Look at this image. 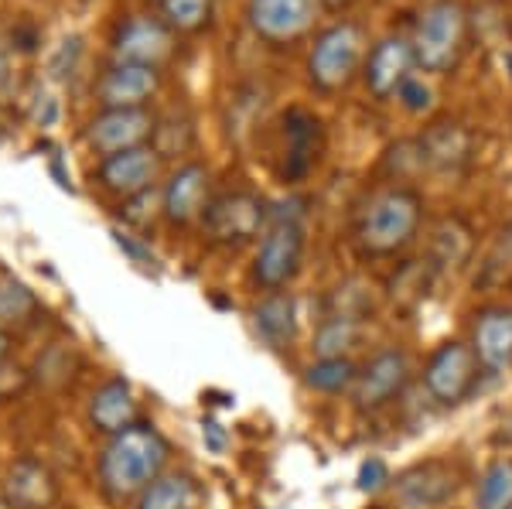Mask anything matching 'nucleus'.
<instances>
[{
  "label": "nucleus",
  "mask_w": 512,
  "mask_h": 509,
  "mask_svg": "<svg viewBox=\"0 0 512 509\" xmlns=\"http://www.w3.org/2000/svg\"><path fill=\"white\" fill-rule=\"evenodd\" d=\"M209 185L212 171L202 161L181 164L161 188V216L171 226H188L195 219H202L205 205H209Z\"/></svg>",
  "instance_id": "f3484780"
},
{
  "label": "nucleus",
  "mask_w": 512,
  "mask_h": 509,
  "mask_svg": "<svg viewBox=\"0 0 512 509\" xmlns=\"http://www.w3.org/2000/svg\"><path fill=\"white\" fill-rule=\"evenodd\" d=\"M376 509H383V506H376Z\"/></svg>",
  "instance_id": "e433bc0d"
},
{
  "label": "nucleus",
  "mask_w": 512,
  "mask_h": 509,
  "mask_svg": "<svg viewBox=\"0 0 512 509\" xmlns=\"http://www.w3.org/2000/svg\"><path fill=\"white\" fill-rule=\"evenodd\" d=\"M38 298L14 274H0V325H28L38 315Z\"/></svg>",
  "instance_id": "c85d7f7f"
},
{
  "label": "nucleus",
  "mask_w": 512,
  "mask_h": 509,
  "mask_svg": "<svg viewBox=\"0 0 512 509\" xmlns=\"http://www.w3.org/2000/svg\"><path fill=\"white\" fill-rule=\"evenodd\" d=\"M321 4V11H328V14H345V11H352L359 0H318Z\"/></svg>",
  "instance_id": "473e14b6"
},
{
  "label": "nucleus",
  "mask_w": 512,
  "mask_h": 509,
  "mask_svg": "<svg viewBox=\"0 0 512 509\" xmlns=\"http://www.w3.org/2000/svg\"><path fill=\"white\" fill-rule=\"evenodd\" d=\"M396 103H400L403 110H410V113H424V110H431V89H427L424 82L414 76V79L407 82V86L400 89Z\"/></svg>",
  "instance_id": "7c9ffc66"
},
{
  "label": "nucleus",
  "mask_w": 512,
  "mask_h": 509,
  "mask_svg": "<svg viewBox=\"0 0 512 509\" xmlns=\"http://www.w3.org/2000/svg\"><path fill=\"white\" fill-rule=\"evenodd\" d=\"M89 424L99 434H120L123 428L137 424V400H134V387H130L123 376H110L103 383L93 400H89Z\"/></svg>",
  "instance_id": "412c9836"
},
{
  "label": "nucleus",
  "mask_w": 512,
  "mask_h": 509,
  "mask_svg": "<svg viewBox=\"0 0 512 509\" xmlns=\"http://www.w3.org/2000/svg\"><path fill=\"white\" fill-rule=\"evenodd\" d=\"M161 72L158 65L113 62L96 82V100L103 110H134L158 93Z\"/></svg>",
  "instance_id": "a211bd4d"
},
{
  "label": "nucleus",
  "mask_w": 512,
  "mask_h": 509,
  "mask_svg": "<svg viewBox=\"0 0 512 509\" xmlns=\"http://www.w3.org/2000/svg\"><path fill=\"white\" fill-rule=\"evenodd\" d=\"M284 182H301L311 171L318 168V158L325 151V130H321V120L304 106H294V110L284 113Z\"/></svg>",
  "instance_id": "dca6fc26"
},
{
  "label": "nucleus",
  "mask_w": 512,
  "mask_h": 509,
  "mask_svg": "<svg viewBox=\"0 0 512 509\" xmlns=\"http://www.w3.org/2000/svg\"><path fill=\"white\" fill-rule=\"evenodd\" d=\"M396 499L407 509H434L454 499L458 492V469L448 458H431V462H417L407 472L396 475L393 482Z\"/></svg>",
  "instance_id": "4468645a"
},
{
  "label": "nucleus",
  "mask_w": 512,
  "mask_h": 509,
  "mask_svg": "<svg viewBox=\"0 0 512 509\" xmlns=\"http://www.w3.org/2000/svg\"><path fill=\"white\" fill-rule=\"evenodd\" d=\"M414 380V363L403 349H379L366 366L359 369L352 387V404L362 414H376V410L390 407L396 397H403V390Z\"/></svg>",
  "instance_id": "1a4fd4ad"
},
{
  "label": "nucleus",
  "mask_w": 512,
  "mask_h": 509,
  "mask_svg": "<svg viewBox=\"0 0 512 509\" xmlns=\"http://www.w3.org/2000/svg\"><path fill=\"white\" fill-rule=\"evenodd\" d=\"M304 250H308V229L301 212H274L253 253V284L263 291H287L301 274Z\"/></svg>",
  "instance_id": "39448f33"
},
{
  "label": "nucleus",
  "mask_w": 512,
  "mask_h": 509,
  "mask_svg": "<svg viewBox=\"0 0 512 509\" xmlns=\"http://www.w3.org/2000/svg\"><path fill=\"white\" fill-rule=\"evenodd\" d=\"M482 359L475 356V349L461 339L441 342L424 363V390L434 404L441 407H458L478 390L482 380Z\"/></svg>",
  "instance_id": "0eeeda50"
},
{
  "label": "nucleus",
  "mask_w": 512,
  "mask_h": 509,
  "mask_svg": "<svg viewBox=\"0 0 512 509\" xmlns=\"http://www.w3.org/2000/svg\"><path fill=\"white\" fill-rule=\"evenodd\" d=\"M256 332L263 335V342H270L274 349H284L294 342L297 335V301L291 291H267L260 298V305L253 308Z\"/></svg>",
  "instance_id": "4be33fe9"
},
{
  "label": "nucleus",
  "mask_w": 512,
  "mask_h": 509,
  "mask_svg": "<svg viewBox=\"0 0 512 509\" xmlns=\"http://www.w3.org/2000/svg\"><path fill=\"white\" fill-rule=\"evenodd\" d=\"M4 499L14 509H48L59 499V482L38 458H18L7 472Z\"/></svg>",
  "instance_id": "aec40b11"
},
{
  "label": "nucleus",
  "mask_w": 512,
  "mask_h": 509,
  "mask_svg": "<svg viewBox=\"0 0 512 509\" xmlns=\"http://www.w3.org/2000/svg\"><path fill=\"white\" fill-rule=\"evenodd\" d=\"M427 216V202L410 185H383L355 209L352 243L362 257L386 260L403 253L420 236Z\"/></svg>",
  "instance_id": "f257e3e1"
},
{
  "label": "nucleus",
  "mask_w": 512,
  "mask_h": 509,
  "mask_svg": "<svg viewBox=\"0 0 512 509\" xmlns=\"http://www.w3.org/2000/svg\"><path fill=\"white\" fill-rule=\"evenodd\" d=\"M270 226V209L256 192L233 188L209 199L202 212V229L216 246H246Z\"/></svg>",
  "instance_id": "423d86ee"
},
{
  "label": "nucleus",
  "mask_w": 512,
  "mask_h": 509,
  "mask_svg": "<svg viewBox=\"0 0 512 509\" xmlns=\"http://www.w3.org/2000/svg\"><path fill=\"white\" fill-rule=\"evenodd\" d=\"M168 465V441L147 421H137L106 441L99 451V492L110 503H130L151 486Z\"/></svg>",
  "instance_id": "f03ea898"
},
{
  "label": "nucleus",
  "mask_w": 512,
  "mask_h": 509,
  "mask_svg": "<svg viewBox=\"0 0 512 509\" xmlns=\"http://www.w3.org/2000/svg\"><path fill=\"white\" fill-rule=\"evenodd\" d=\"M509 236H512V229H509Z\"/></svg>",
  "instance_id": "4c0bfd02"
},
{
  "label": "nucleus",
  "mask_w": 512,
  "mask_h": 509,
  "mask_svg": "<svg viewBox=\"0 0 512 509\" xmlns=\"http://www.w3.org/2000/svg\"><path fill=\"white\" fill-rule=\"evenodd\" d=\"M472 349L489 373L512 366V308L489 305L472 322Z\"/></svg>",
  "instance_id": "6ab92c4d"
},
{
  "label": "nucleus",
  "mask_w": 512,
  "mask_h": 509,
  "mask_svg": "<svg viewBox=\"0 0 512 509\" xmlns=\"http://www.w3.org/2000/svg\"><path fill=\"white\" fill-rule=\"evenodd\" d=\"M362 328L355 315H328L315 332V352L318 359H332V356H349V349L359 342Z\"/></svg>",
  "instance_id": "cd10ccee"
},
{
  "label": "nucleus",
  "mask_w": 512,
  "mask_h": 509,
  "mask_svg": "<svg viewBox=\"0 0 512 509\" xmlns=\"http://www.w3.org/2000/svg\"><path fill=\"white\" fill-rule=\"evenodd\" d=\"M366 31L355 21H335L321 28L308 52V82L321 96H335L349 89L366 65Z\"/></svg>",
  "instance_id": "20e7f679"
},
{
  "label": "nucleus",
  "mask_w": 512,
  "mask_h": 509,
  "mask_svg": "<svg viewBox=\"0 0 512 509\" xmlns=\"http://www.w3.org/2000/svg\"><path fill=\"white\" fill-rule=\"evenodd\" d=\"M472 257V229L465 226V219L444 216L434 229L431 243V267L441 270H458L465 267V260Z\"/></svg>",
  "instance_id": "b1692460"
},
{
  "label": "nucleus",
  "mask_w": 512,
  "mask_h": 509,
  "mask_svg": "<svg viewBox=\"0 0 512 509\" xmlns=\"http://www.w3.org/2000/svg\"><path fill=\"white\" fill-rule=\"evenodd\" d=\"M202 438H205V445L216 451V455L226 448V431H222L216 421H202Z\"/></svg>",
  "instance_id": "2f4dec72"
},
{
  "label": "nucleus",
  "mask_w": 512,
  "mask_h": 509,
  "mask_svg": "<svg viewBox=\"0 0 512 509\" xmlns=\"http://www.w3.org/2000/svg\"><path fill=\"white\" fill-rule=\"evenodd\" d=\"M420 154H424V168L431 171H465L475 158V130L465 127L461 120H434L431 127H424V134L417 137Z\"/></svg>",
  "instance_id": "2eb2a0df"
},
{
  "label": "nucleus",
  "mask_w": 512,
  "mask_h": 509,
  "mask_svg": "<svg viewBox=\"0 0 512 509\" xmlns=\"http://www.w3.org/2000/svg\"><path fill=\"white\" fill-rule=\"evenodd\" d=\"M216 0H161V21L175 35H198L212 24Z\"/></svg>",
  "instance_id": "bb28decb"
},
{
  "label": "nucleus",
  "mask_w": 512,
  "mask_h": 509,
  "mask_svg": "<svg viewBox=\"0 0 512 509\" xmlns=\"http://www.w3.org/2000/svg\"><path fill=\"white\" fill-rule=\"evenodd\" d=\"M158 120L147 113V106H134V110H99L93 120L86 123V141L96 158H110V154L130 151V147H144L154 137Z\"/></svg>",
  "instance_id": "9b49d317"
},
{
  "label": "nucleus",
  "mask_w": 512,
  "mask_h": 509,
  "mask_svg": "<svg viewBox=\"0 0 512 509\" xmlns=\"http://www.w3.org/2000/svg\"><path fill=\"white\" fill-rule=\"evenodd\" d=\"M0 509H14V506H11V503H7V499H4V496H0Z\"/></svg>",
  "instance_id": "c9c22d12"
},
{
  "label": "nucleus",
  "mask_w": 512,
  "mask_h": 509,
  "mask_svg": "<svg viewBox=\"0 0 512 509\" xmlns=\"http://www.w3.org/2000/svg\"><path fill=\"white\" fill-rule=\"evenodd\" d=\"M137 509H202V486L188 472L158 475L137 496Z\"/></svg>",
  "instance_id": "5701e85b"
},
{
  "label": "nucleus",
  "mask_w": 512,
  "mask_h": 509,
  "mask_svg": "<svg viewBox=\"0 0 512 509\" xmlns=\"http://www.w3.org/2000/svg\"><path fill=\"white\" fill-rule=\"evenodd\" d=\"M468 31H472V18L461 0H431L410 31L417 69L431 76L454 72L468 48Z\"/></svg>",
  "instance_id": "7ed1b4c3"
},
{
  "label": "nucleus",
  "mask_w": 512,
  "mask_h": 509,
  "mask_svg": "<svg viewBox=\"0 0 512 509\" xmlns=\"http://www.w3.org/2000/svg\"><path fill=\"white\" fill-rule=\"evenodd\" d=\"M355 376H359V369H355L349 356L315 359V363L304 369V383L315 393H328V397H338V393L352 390Z\"/></svg>",
  "instance_id": "393cba45"
},
{
  "label": "nucleus",
  "mask_w": 512,
  "mask_h": 509,
  "mask_svg": "<svg viewBox=\"0 0 512 509\" xmlns=\"http://www.w3.org/2000/svg\"><path fill=\"white\" fill-rule=\"evenodd\" d=\"M175 31L161 18L151 14H127L117 21L110 38L113 59L117 62H137V65H161L171 55Z\"/></svg>",
  "instance_id": "ddd939ff"
},
{
  "label": "nucleus",
  "mask_w": 512,
  "mask_h": 509,
  "mask_svg": "<svg viewBox=\"0 0 512 509\" xmlns=\"http://www.w3.org/2000/svg\"><path fill=\"white\" fill-rule=\"evenodd\" d=\"M390 479V469H386L383 458H366V462L359 465V475H355V486L359 492H379Z\"/></svg>",
  "instance_id": "c756f323"
},
{
  "label": "nucleus",
  "mask_w": 512,
  "mask_h": 509,
  "mask_svg": "<svg viewBox=\"0 0 512 509\" xmlns=\"http://www.w3.org/2000/svg\"><path fill=\"white\" fill-rule=\"evenodd\" d=\"M7 76H11V72H7V45L0 41V86L7 82Z\"/></svg>",
  "instance_id": "f704fd0d"
},
{
  "label": "nucleus",
  "mask_w": 512,
  "mask_h": 509,
  "mask_svg": "<svg viewBox=\"0 0 512 509\" xmlns=\"http://www.w3.org/2000/svg\"><path fill=\"white\" fill-rule=\"evenodd\" d=\"M475 509H512V455L495 462L478 475Z\"/></svg>",
  "instance_id": "a878e982"
},
{
  "label": "nucleus",
  "mask_w": 512,
  "mask_h": 509,
  "mask_svg": "<svg viewBox=\"0 0 512 509\" xmlns=\"http://www.w3.org/2000/svg\"><path fill=\"white\" fill-rule=\"evenodd\" d=\"M417 59H414V45L407 35H386L379 38L366 55L362 65V82H366L369 96L376 103H390L400 96V89L414 79Z\"/></svg>",
  "instance_id": "9d476101"
},
{
  "label": "nucleus",
  "mask_w": 512,
  "mask_h": 509,
  "mask_svg": "<svg viewBox=\"0 0 512 509\" xmlns=\"http://www.w3.org/2000/svg\"><path fill=\"white\" fill-rule=\"evenodd\" d=\"M246 24L263 45L294 48L297 41L311 38L318 28V0H246Z\"/></svg>",
  "instance_id": "6e6552de"
},
{
  "label": "nucleus",
  "mask_w": 512,
  "mask_h": 509,
  "mask_svg": "<svg viewBox=\"0 0 512 509\" xmlns=\"http://www.w3.org/2000/svg\"><path fill=\"white\" fill-rule=\"evenodd\" d=\"M7 352H11V335H7V328L0 325V363L7 359Z\"/></svg>",
  "instance_id": "72a5a7b5"
},
{
  "label": "nucleus",
  "mask_w": 512,
  "mask_h": 509,
  "mask_svg": "<svg viewBox=\"0 0 512 509\" xmlns=\"http://www.w3.org/2000/svg\"><path fill=\"white\" fill-rule=\"evenodd\" d=\"M161 168V154L154 147H130V151L110 154V158H99L93 178L96 185L103 188L113 199H134V195L154 188V178H158Z\"/></svg>",
  "instance_id": "f8f14e48"
}]
</instances>
